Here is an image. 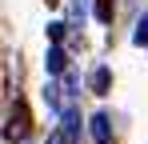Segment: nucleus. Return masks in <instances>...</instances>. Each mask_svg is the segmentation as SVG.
<instances>
[{
  "instance_id": "f257e3e1",
  "label": "nucleus",
  "mask_w": 148,
  "mask_h": 144,
  "mask_svg": "<svg viewBox=\"0 0 148 144\" xmlns=\"http://www.w3.org/2000/svg\"><path fill=\"white\" fill-rule=\"evenodd\" d=\"M88 132H92V140H96V144H108V140H112L108 116H92V120H88Z\"/></svg>"
},
{
  "instance_id": "f03ea898",
  "label": "nucleus",
  "mask_w": 148,
  "mask_h": 144,
  "mask_svg": "<svg viewBox=\"0 0 148 144\" xmlns=\"http://www.w3.org/2000/svg\"><path fill=\"white\" fill-rule=\"evenodd\" d=\"M24 136V112L16 108V116H12V124H8V140H20Z\"/></svg>"
},
{
  "instance_id": "7ed1b4c3",
  "label": "nucleus",
  "mask_w": 148,
  "mask_h": 144,
  "mask_svg": "<svg viewBox=\"0 0 148 144\" xmlns=\"http://www.w3.org/2000/svg\"><path fill=\"white\" fill-rule=\"evenodd\" d=\"M48 68H52V72H64V68H68V60H64L60 48H52V52H48Z\"/></svg>"
},
{
  "instance_id": "39448f33",
  "label": "nucleus",
  "mask_w": 148,
  "mask_h": 144,
  "mask_svg": "<svg viewBox=\"0 0 148 144\" xmlns=\"http://www.w3.org/2000/svg\"><path fill=\"white\" fill-rule=\"evenodd\" d=\"M92 88H108V68H100V72H92Z\"/></svg>"
},
{
  "instance_id": "20e7f679",
  "label": "nucleus",
  "mask_w": 148,
  "mask_h": 144,
  "mask_svg": "<svg viewBox=\"0 0 148 144\" xmlns=\"http://www.w3.org/2000/svg\"><path fill=\"white\" fill-rule=\"evenodd\" d=\"M132 40H136V44H148V16H140L136 32H132Z\"/></svg>"
}]
</instances>
